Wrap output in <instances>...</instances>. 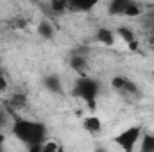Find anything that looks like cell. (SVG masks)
<instances>
[{
    "label": "cell",
    "instance_id": "obj_9",
    "mask_svg": "<svg viewBox=\"0 0 154 152\" xmlns=\"http://www.w3.org/2000/svg\"><path fill=\"white\" fill-rule=\"evenodd\" d=\"M82 129H84L86 132H90V134H97V132L102 131V120H100L99 116H95V114L86 116V118L82 120Z\"/></svg>",
    "mask_w": 154,
    "mask_h": 152
},
{
    "label": "cell",
    "instance_id": "obj_10",
    "mask_svg": "<svg viewBox=\"0 0 154 152\" xmlns=\"http://www.w3.org/2000/svg\"><path fill=\"white\" fill-rule=\"evenodd\" d=\"M95 38H97V41H99L100 45H106V47H111V45H115V41H116V32H113L111 29H106V27H100V29L97 31V34H95Z\"/></svg>",
    "mask_w": 154,
    "mask_h": 152
},
{
    "label": "cell",
    "instance_id": "obj_16",
    "mask_svg": "<svg viewBox=\"0 0 154 152\" xmlns=\"http://www.w3.org/2000/svg\"><path fill=\"white\" fill-rule=\"evenodd\" d=\"M5 90H7V81H5V77L0 74V93H4Z\"/></svg>",
    "mask_w": 154,
    "mask_h": 152
},
{
    "label": "cell",
    "instance_id": "obj_7",
    "mask_svg": "<svg viewBox=\"0 0 154 152\" xmlns=\"http://www.w3.org/2000/svg\"><path fill=\"white\" fill-rule=\"evenodd\" d=\"M102 0H68V7L74 13H88L97 7Z\"/></svg>",
    "mask_w": 154,
    "mask_h": 152
},
{
    "label": "cell",
    "instance_id": "obj_8",
    "mask_svg": "<svg viewBox=\"0 0 154 152\" xmlns=\"http://www.w3.org/2000/svg\"><path fill=\"white\" fill-rule=\"evenodd\" d=\"M70 68L75 70L79 75H84L86 70H88V59L82 54H79V52L72 54V57H70Z\"/></svg>",
    "mask_w": 154,
    "mask_h": 152
},
{
    "label": "cell",
    "instance_id": "obj_12",
    "mask_svg": "<svg viewBox=\"0 0 154 152\" xmlns=\"http://www.w3.org/2000/svg\"><path fill=\"white\" fill-rule=\"evenodd\" d=\"M38 34L41 38H47L50 39L54 36V27H52V23L50 22H47V20H41L38 23Z\"/></svg>",
    "mask_w": 154,
    "mask_h": 152
},
{
    "label": "cell",
    "instance_id": "obj_5",
    "mask_svg": "<svg viewBox=\"0 0 154 152\" xmlns=\"http://www.w3.org/2000/svg\"><path fill=\"white\" fill-rule=\"evenodd\" d=\"M116 36L127 45L129 50H136V48H138L136 34H134V31H133L131 27H127V25H120V27L116 29Z\"/></svg>",
    "mask_w": 154,
    "mask_h": 152
},
{
    "label": "cell",
    "instance_id": "obj_18",
    "mask_svg": "<svg viewBox=\"0 0 154 152\" xmlns=\"http://www.w3.org/2000/svg\"><path fill=\"white\" fill-rule=\"evenodd\" d=\"M152 104H154V100H152Z\"/></svg>",
    "mask_w": 154,
    "mask_h": 152
},
{
    "label": "cell",
    "instance_id": "obj_2",
    "mask_svg": "<svg viewBox=\"0 0 154 152\" xmlns=\"http://www.w3.org/2000/svg\"><path fill=\"white\" fill-rule=\"evenodd\" d=\"M99 93H100V84H99V81H95L91 77L81 75L74 84V95L77 99L84 100L90 108L95 106V100H97Z\"/></svg>",
    "mask_w": 154,
    "mask_h": 152
},
{
    "label": "cell",
    "instance_id": "obj_11",
    "mask_svg": "<svg viewBox=\"0 0 154 152\" xmlns=\"http://www.w3.org/2000/svg\"><path fill=\"white\" fill-rule=\"evenodd\" d=\"M45 88L50 93H61L63 91V82L57 75H48L45 79Z\"/></svg>",
    "mask_w": 154,
    "mask_h": 152
},
{
    "label": "cell",
    "instance_id": "obj_15",
    "mask_svg": "<svg viewBox=\"0 0 154 152\" xmlns=\"http://www.w3.org/2000/svg\"><path fill=\"white\" fill-rule=\"evenodd\" d=\"M25 100H27V99H25V95H23V93H14V95H13V99H11V104H13L16 109H20V108H23V106H25Z\"/></svg>",
    "mask_w": 154,
    "mask_h": 152
},
{
    "label": "cell",
    "instance_id": "obj_13",
    "mask_svg": "<svg viewBox=\"0 0 154 152\" xmlns=\"http://www.w3.org/2000/svg\"><path fill=\"white\" fill-rule=\"evenodd\" d=\"M50 11L54 14H63V13L70 11L68 0H50Z\"/></svg>",
    "mask_w": 154,
    "mask_h": 152
},
{
    "label": "cell",
    "instance_id": "obj_14",
    "mask_svg": "<svg viewBox=\"0 0 154 152\" xmlns=\"http://www.w3.org/2000/svg\"><path fill=\"white\" fill-rule=\"evenodd\" d=\"M140 141H142V143H140V149H142L143 152H154V136L152 134L142 136Z\"/></svg>",
    "mask_w": 154,
    "mask_h": 152
},
{
    "label": "cell",
    "instance_id": "obj_3",
    "mask_svg": "<svg viewBox=\"0 0 154 152\" xmlns=\"http://www.w3.org/2000/svg\"><path fill=\"white\" fill-rule=\"evenodd\" d=\"M142 136H143V127L140 123H134V125H129L127 129H124L122 132H118L113 138V141L122 150L133 152L134 147L138 145V141L142 140Z\"/></svg>",
    "mask_w": 154,
    "mask_h": 152
},
{
    "label": "cell",
    "instance_id": "obj_4",
    "mask_svg": "<svg viewBox=\"0 0 154 152\" xmlns=\"http://www.w3.org/2000/svg\"><path fill=\"white\" fill-rule=\"evenodd\" d=\"M111 86H113V90H116L118 93H124V95H136L138 93L136 84L131 79H127V77H124V75L113 77L111 79Z\"/></svg>",
    "mask_w": 154,
    "mask_h": 152
},
{
    "label": "cell",
    "instance_id": "obj_1",
    "mask_svg": "<svg viewBox=\"0 0 154 152\" xmlns=\"http://www.w3.org/2000/svg\"><path fill=\"white\" fill-rule=\"evenodd\" d=\"M13 136L27 145L29 150H43V141L47 140V127L39 122L29 118H14L13 122Z\"/></svg>",
    "mask_w": 154,
    "mask_h": 152
},
{
    "label": "cell",
    "instance_id": "obj_6",
    "mask_svg": "<svg viewBox=\"0 0 154 152\" xmlns=\"http://www.w3.org/2000/svg\"><path fill=\"white\" fill-rule=\"evenodd\" d=\"M134 4V0H109L108 14L109 16H125L127 9Z\"/></svg>",
    "mask_w": 154,
    "mask_h": 152
},
{
    "label": "cell",
    "instance_id": "obj_17",
    "mask_svg": "<svg viewBox=\"0 0 154 152\" xmlns=\"http://www.w3.org/2000/svg\"><path fill=\"white\" fill-rule=\"evenodd\" d=\"M2 122H4V114H2V111H0V127H2Z\"/></svg>",
    "mask_w": 154,
    "mask_h": 152
}]
</instances>
